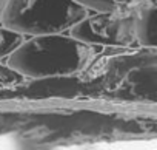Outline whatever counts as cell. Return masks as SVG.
Returning a JSON list of instances; mask_svg holds the SVG:
<instances>
[{"mask_svg":"<svg viewBox=\"0 0 157 150\" xmlns=\"http://www.w3.org/2000/svg\"><path fill=\"white\" fill-rule=\"evenodd\" d=\"M94 45L63 33L29 36L8 57V68L19 76L45 79L71 76L85 70L96 57Z\"/></svg>","mask_w":157,"mask_h":150,"instance_id":"obj_1","label":"cell"},{"mask_svg":"<svg viewBox=\"0 0 157 150\" xmlns=\"http://www.w3.org/2000/svg\"><path fill=\"white\" fill-rule=\"evenodd\" d=\"M88 13L77 0H8L0 23L23 36L56 34L71 30Z\"/></svg>","mask_w":157,"mask_h":150,"instance_id":"obj_2","label":"cell"},{"mask_svg":"<svg viewBox=\"0 0 157 150\" xmlns=\"http://www.w3.org/2000/svg\"><path fill=\"white\" fill-rule=\"evenodd\" d=\"M137 16L134 13L94 11L77 22L69 34L94 47H129L137 43Z\"/></svg>","mask_w":157,"mask_h":150,"instance_id":"obj_3","label":"cell"},{"mask_svg":"<svg viewBox=\"0 0 157 150\" xmlns=\"http://www.w3.org/2000/svg\"><path fill=\"white\" fill-rule=\"evenodd\" d=\"M90 11H109V13H134L155 6L157 0H77Z\"/></svg>","mask_w":157,"mask_h":150,"instance_id":"obj_4","label":"cell"},{"mask_svg":"<svg viewBox=\"0 0 157 150\" xmlns=\"http://www.w3.org/2000/svg\"><path fill=\"white\" fill-rule=\"evenodd\" d=\"M137 43L157 48V5L146 8L137 16Z\"/></svg>","mask_w":157,"mask_h":150,"instance_id":"obj_5","label":"cell"},{"mask_svg":"<svg viewBox=\"0 0 157 150\" xmlns=\"http://www.w3.org/2000/svg\"><path fill=\"white\" fill-rule=\"evenodd\" d=\"M25 40V36L0 23V60L10 57Z\"/></svg>","mask_w":157,"mask_h":150,"instance_id":"obj_6","label":"cell"},{"mask_svg":"<svg viewBox=\"0 0 157 150\" xmlns=\"http://www.w3.org/2000/svg\"><path fill=\"white\" fill-rule=\"evenodd\" d=\"M6 2L8 0H0V17H2V13H3V10L6 6Z\"/></svg>","mask_w":157,"mask_h":150,"instance_id":"obj_7","label":"cell"}]
</instances>
